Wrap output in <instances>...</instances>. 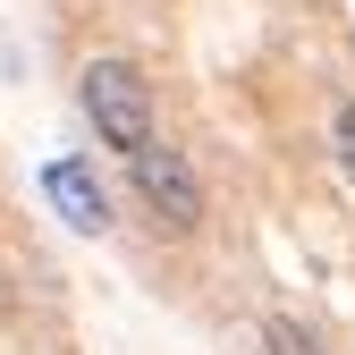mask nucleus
Segmentation results:
<instances>
[{
	"mask_svg": "<svg viewBox=\"0 0 355 355\" xmlns=\"http://www.w3.org/2000/svg\"><path fill=\"white\" fill-rule=\"evenodd\" d=\"M330 153H338V169L355 178V102H338V119H330Z\"/></svg>",
	"mask_w": 355,
	"mask_h": 355,
	"instance_id": "obj_5",
	"label": "nucleus"
},
{
	"mask_svg": "<svg viewBox=\"0 0 355 355\" xmlns=\"http://www.w3.org/2000/svg\"><path fill=\"white\" fill-rule=\"evenodd\" d=\"M76 94H85V119H94V136H102L110 153L136 161V153L153 144V85H144V68L94 60V68L76 76Z\"/></svg>",
	"mask_w": 355,
	"mask_h": 355,
	"instance_id": "obj_1",
	"label": "nucleus"
},
{
	"mask_svg": "<svg viewBox=\"0 0 355 355\" xmlns=\"http://www.w3.org/2000/svg\"><path fill=\"white\" fill-rule=\"evenodd\" d=\"M262 338H271V355H322L313 338H304L296 322H279V313H271V322H262Z\"/></svg>",
	"mask_w": 355,
	"mask_h": 355,
	"instance_id": "obj_4",
	"label": "nucleus"
},
{
	"mask_svg": "<svg viewBox=\"0 0 355 355\" xmlns=\"http://www.w3.org/2000/svg\"><path fill=\"white\" fill-rule=\"evenodd\" d=\"M42 195L60 203L68 229H110V195H102V178L85 161H51V169H42Z\"/></svg>",
	"mask_w": 355,
	"mask_h": 355,
	"instance_id": "obj_3",
	"label": "nucleus"
},
{
	"mask_svg": "<svg viewBox=\"0 0 355 355\" xmlns=\"http://www.w3.org/2000/svg\"><path fill=\"white\" fill-rule=\"evenodd\" d=\"M127 169H136V195L161 211V229H195V220H203V187H195V169H187V153H169L161 136L136 153V161H127Z\"/></svg>",
	"mask_w": 355,
	"mask_h": 355,
	"instance_id": "obj_2",
	"label": "nucleus"
}]
</instances>
